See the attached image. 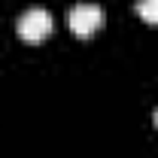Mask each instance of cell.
Returning a JSON list of instances; mask_svg holds the SVG:
<instances>
[{
  "label": "cell",
  "instance_id": "6da1fadb",
  "mask_svg": "<svg viewBox=\"0 0 158 158\" xmlns=\"http://www.w3.org/2000/svg\"><path fill=\"white\" fill-rule=\"evenodd\" d=\"M67 24H70V31H73L79 40H88V37H94L100 31V24H103V9L94 6V3H76V6L70 9V15H67Z\"/></svg>",
  "mask_w": 158,
  "mask_h": 158
},
{
  "label": "cell",
  "instance_id": "7a4b0ae2",
  "mask_svg": "<svg viewBox=\"0 0 158 158\" xmlns=\"http://www.w3.org/2000/svg\"><path fill=\"white\" fill-rule=\"evenodd\" d=\"M52 34V15L46 12V9H27V12H21L19 19V37L24 43H43V40Z\"/></svg>",
  "mask_w": 158,
  "mask_h": 158
},
{
  "label": "cell",
  "instance_id": "3957f363",
  "mask_svg": "<svg viewBox=\"0 0 158 158\" xmlns=\"http://www.w3.org/2000/svg\"><path fill=\"white\" fill-rule=\"evenodd\" d=\"M137 15L149 24H158V0H137Z\"/></svg>",
  "mask_w": 158,
  "mask_h": 158
},
{
  "label": "cell",
  "instance_id": "277c9868",
  "mask_svg": "<svg viewBox=\"0 0 158 158\" xmlns=\"http://www.w3.org/2000/svg\"><path fill=\"white\" fill-rule=\"evenodd\" d=\"M155 128H158V110H155Z\"/></svg>",
  "mask_w": 158,
  "mask_h": 158
}]
</instances>
